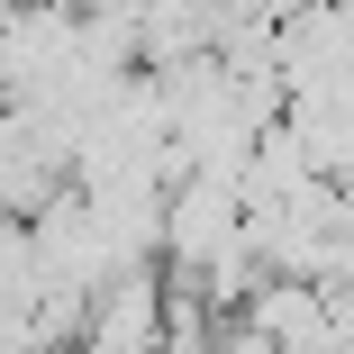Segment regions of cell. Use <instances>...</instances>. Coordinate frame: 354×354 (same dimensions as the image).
Masks as SVG:
<instances>
[{
  "mask_svg": "<svg viewBox=\"0 0 354 354\" xmlns=\"http://www.w3.org/2000/svg\"><path fill=\"white\" fill-rule=\"evenodd\" d=\"M155 336H164V272H127L100 291L82 354H155Z\"/></svg>",
  "mask_w": 354,
  "mask_h": 354,
  "instance_id": "cell-1",
  "label": "cell"
}]
</instances>
